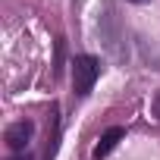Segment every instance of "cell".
I'll list each match as a JSON object with an SVG mask.
<instances>
[{"label":"cell","instance_id":"cell-5","mask_svg":"<svg viewBox=\"0 0 160 160\" xmlns=\"http://www.w3.org/2000/svg\"><path fill=\"white\" fill-rule=\"evenodd\" d=\"M13 160H28V157H13Z\"/></svg>","mask_w":160,"mask_h":160},{"label":"cell","instance_id":"cell-3","mask_svg":"<svg viewBox=\"0 0 160 160\" xmlns=\"http://www.w3.org/2000/svg\"><path fill=\"white\" fill-rule=\"evenodd\" d=\"M122 138H126V129H122V126L107 129V132L101 135V141L94 144V154H91V157H94V160H104V157H107V154H110V151H113V148H116Z\"/></svg>","mask_w":160,"mask_h":160},{"label":"cell","instance_id":"cell-2","mask_svg":"<svg viewBox=\"0 0 160 160\" xmlns=\"http://www.w3.org/2000/svg\"><path fill=\"white\" fill-rule=\"evenodd\" d=\"M32 135H35V122L32 119H19V122H13L10 129H7V148L13 151V154H22L25 148H28V141H32Z\"/></svg>","mask_w":160,"mask_h":160},{"label":"cell","instance_id":"cell-4","mask_svg":"<svg viewBox=\"0 0 160 160\" xmlns=\"http://www.w3.org/2000/svg\"><path fill=\"white\" fill-rule=\"evenodd\" d=\"M129 3H148V0H129Z\"/></svg>","mask_w":160,"mask_h":160},{"label":"cell","instance_id":"cell-1","mask_svg":"<svg viewBox=\"0 0 160 160\" xmlns=\"http://www.w3.org/2000/svg\"><path fill=\"white\" fill-rule=\"evenodd\" d=\"M101 75V60L91 57V53H78L72 60V88H75V98H88L94 82Z\"/></svg>","mask_w":160,"mask_h":160}]
</instances>
